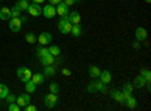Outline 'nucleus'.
I'll list each match as a JSON object with an SVG mask.
<instances>
[{
  "mask_svg": "<svg viewBox=\"0 0 151 111\" xmlns=\"http://www.w3.org/2000/svg\"><path fill=\"white\" fill-rule=\"evenodd\" d=\"M62 74H64L65 77H70V75H71V71L67 69V68H64V69H62Z\"/></svg>",
  "mask_w": 151,
  "mask_h": 111,
  "instance_id": "obj_36",
  "label": "nucleus"
},
{
  "mask_svg": "<svg viewBox=\"0 0 151 111\" xmlns=\"http://www.w3.org/2000/svg\"><path fill=\"white\" fill-rule=\"evenodd\" d=\"M18 11H27L29 8V2H26V0H18V2L14 5Z\"/></svg>",
  "mask_w": 151,
  "mask_h": 111,
  "instance_id": "obj_21",
  "label": "nucleus"
},
{
  "mask_svg": "<svg viewBox=\"0 0 151 111\" xmlns=\"http://www.w3.org/2000/svg\"><path fill=\"white\" fill-rule=\"evenodd\" d=\"M20 110H21V107L17 102H11L9 104V111H20Z\"/></svg>",
  "mask_w": 151,
  "mask_h": 111,
  "instance_id": "obj_32",
  "label": "nucleus"
},
{
  "mask_svg": "<svg viewBox=\"0 0 151 111\" xmlns=\"http://www.w3.org/2000/svg\"><path fill=\"white\" fill-rule=\"evenodd\" d=\"M71 27H73V24L70 23V20H68L67 17H62V18L59 20L58 29H59V32H60L62 35H70V32H71Z\"/></svg>",
  "mask_w": 151,
  "mask_h": 111,
  "instance_id": "obj_2",
  "label": "nucleus"
},
{
  "mask_svg": "<svg viewBox=\"0 0 151 111\" xmlns=\"http://www.w3.org/2000/svg\"><path fill=\"white\" fill-rule=\"evenodd\" d=\"M124 104H125V107L127 108H130V110H133V108H136L137 107V101H136V98H133L132 95L127 98V99L124 101Z\"/></svg>",
  "mask_w": 151,
  "mask_h": 111,
  "instance_id": "obj_17",
  "label": "nucleus"
},
{
  "mask_svg": "<svg viewBox=\"0 0 151 111\" xmlns=\"http://www.w3.org/2000/svg\"><path fill=\"white\" fill-rule=\"evenodd\" d=\"M27 12L32 17H40L41 12H42V8H41V5H38V3H29Z\"/></svg>",
  "mask_w": 151,
  "mask_h": 111,
  "instance_id": "obj_7",
  "label": "nucleus"
},
{
  "mask_svg": "<svg viewBox=\"0 0 151 111\" xmlns=\"http://www.w3.org/2000/svg\"><path fill=\"white\" fill-rule=\"evenodd\" d=\"M134 36H136V41L142 42V41H145V39H147L148 33H147V30H145L144 27H137V29H136V32H134Z\"/></svg>",
  "mask_w": 151,
  "mask_h": 111,
  "instance_id": "obj_12",
  "label": "nucleus"
},
{
  "mask_svg": "<svg viewBox=\"0 0 151 111\" xmlns=\"http://www.w3.org/2000/svg\"><path fill=\"white\" fill-rule=\"evenodd\" d=\"M48 89H50V92H52V93H56V95H58V93H59V84H58V83H52Z\"/></svg>",
  "mask_w": 151,
  "mask_h": 111,
  "instance_id": "obj_31",
  "label": "nucleus"
},
{
  "mask_svg": "<svg viewBox=\"0 0 151 111\" xmlns=\"http://www.w3.org/2000/svg\"><path fill=\"white\" fill-rule=\"evenodd\" d=\"M8 93H9L8 86H5V84L0 83V99H5V98L8 96Z\"/></svg>",
  "mask_w": 151,
  "mask_h": 111,
  "instance_id": "obj_27",
  "label": "nucleus"
},
{
  "mask_svg": "<svg viewBox=\"0 0 151 111\" xmlns=\"http://www.w3.org/2000/svg\"><path fill=\"white\" fill-rule=\"evenodd\" d=\"M20 14H21V11H18L15 6H12V8H11V18H18Z\"/></svg>",
  "mask_w": 151,
  "mask_h": 111,
  "instance_id": "obj_30",
  "label": "nucleus"
},
{
  "mask_svg": "<svg viewBox=\"0 0 151 111\" xmlns=\"http://www.w3.org/2000/svg\"><path fill=\"white\" fill-rule=\"evenodd\" d=\"M68 12H70V9H68V6H67L64 2H60V3L56 5V15L67 17V15H68Z\"/></svg>",
  "mask_w": 151,
  "mask_h": 111,
  "instance_id": "obj_10",
  "label": "nucleus"
},
{
  "mask_svg": "<svg viewBox=\"0 0 151 111\" xmlns=\"http://www.w3.org/2000/svg\"><path fill=\"white\" fill-rule=\"evenodd\" d=\"M21 20L20 18H9V29H11V32H14V33H17V32H20L21 30Z\"/></svg>",
  "mask_w": 151,
  "mask_h": 111,
  "instance_id": "obj_8",
  "label": "nucleus"
},
{
  "mask_svg": "<svg viewBox=\"0 0 151 111\" xmlns=\"http://www.w3.org/2000/svg\"><path fill=\"white\" fill-rule=\"evenodd\" d=\"M134 86H136V87H139V89H142L144 86H147V81L139 75V77H136V80H134Z\"/></svg>",
  "mask_w": 151,
  "mask_h": 111,
  "instance_id": "obj_29",
  "label": "nucleus"
},
{
  "mask_svg": "<svg viewBox=\"0 0 151 111\" xmlns=\"http://www.w3.org/2000/svg\"><path fill=\"white\" fill-rule=\"evenodd\" d=\"M88 72H89V77H92V78H98V75H100V72H101V71H100L97 66H89V71H88Z\"/></svg>",
  "mask_w": 151,
  "mask_h": 111,
  "instance_id": "obj_24",
  "label": "nucleus"
},
{
  "mask_svg": "<svg viewBox=\"0 0 151 111\" xmlns=\"http://www.w3.org/2000/svg\"><path fill=\"white\" fill-rule=\"evenodd\" d=\"M58 95L56 93H52L50 92L48 95H45V98H44V104H45V107L48 108V110H52V108H55V105L58 104Z\"/></svg>",
  "mask_w": 151,
  "mask_h": 111,
  "instance_id": "obj_3",
  "label": "nucleus"
},
{
  "mask_svg": "<svg viewBox=\"0 0 151 111\" xmlns=\"http://www.w3.org/2000/svg\"><path fill=\"white\" fill-rule=\"evenodd\" d=\"M17 75H18L20 81L26 83V81H29V80L32 78V72H30L29 68H18V69H17Z\"/></svg>",
  "mask_w": 151,
  "mask_h": 111,
  "instance_id": "obj_4",
  "label": "nucleus"
},
{
  "mask_svg": "<svg viewBox=\"0 0 151 111\" xmlns=\"http://www.w3.org/2000/svg\"><path fill=\"white\" fill-rule=\"evenodd\" d=\"M86 90L89 92V93H95V92H101V93H106V92H107V84H104V83H101L100 80L94 78V80H92L89 84H88Z\"/></svg>",
  "mask_w": 151,
  "mask_h": 111,
  "instance_id": "obj_1",
  "label": "nucleus"
},
{
  "mask_svg": "<svg viewBox=\"0 0 151 111\" xmlns=\"http://www.w3.org/2000/svg\"><path fill=\"white\" fill-rule=\"evenodd\" d=\"M9 18H11V9L6 8V6H3L2 9H0V20L6 21V20H9Z\"/></svg>",
  "mask_w": 151,
  "mask_h": 111,
  "instance_id": "obj_19",
  "label": "nucleus"
},
{
  "mask_svg": "<svg viewBox=\"0 0 151 111\" xmlns=\"http://www.w3.org/2000/svg\"><path fill=\"white\" fill-rule=\"evenodd\" d=\"M30 80H32L36 86H40V84H42V83L45 81V75H44V74H33Z\"/></svg>",
  "mask_w": 151,
  "mask_h": 111,
  "instance_id": "obj_18",
  "label": "nucleus"
},
{
  "mask_svg": "<svg viewBox=\"0 0 151 111\" xmlns=\"http://www.w3.org/2000/svg\"><path fill=\"white\" fill-rule=\"evenodd\" d=\"M38 41V36L33 33V32H27L26 33V42L27 44H35Z\"/></svg>",
  "mask_w": 151,
  "mask_h": 111,
  "instance_id": "obj_23",
  "label": "nucleus"
},
{
  "mask_svg": "<svg viewBox=\"0 0 151 111\" xmlns=\"http://www.w3.org/2000/svg\"><path fill=\"white\" fill-rule=\"evenodd\" d=\"M139 47H141V42H139V41L133 42V48H139Z\"/></svg>",
  "mask_w": 151,
  "mask_h": 111,
  "instance_id": "obj_39",
  "label": "nucleus"
},
{
  "mask_svg": "<svg viewBox=\"0 0 151 111\" xmlns=\"http://www.w3.org/2000/svg\"><path fill=\"white\" fill-rule=\"evenodd\" d=\"M62 2H64L67 6H71V5H74V3H76L74 0H62Z\"/></svg>",
  "mask_w": 151,
  "mask_h": 111,
  "instance_id": "obj_37",
  "label": "nucleus"
},
{
  "mask_svg": "<svg viewBox=\"0 0 151 111\" xmlns=\"http://www.w3.org/2000/svg\"><path fill=\"white\" fill-rule=\"evenodd\" d=\"M26 2H30V0H26Z\"/></svg>",
  "mask_w": 151,
  "mask_h": 111,
  "instance_id": "obj_42",
  "label": "nucleus"
},
{
  "mask_svg": "<svg viewBox=\"0 0 151 111\" xmlns=\"http://www.w3.org/2000/svg\"><path fill=\"white\" fill-rule=\"evenodd\" d=\"M110 96L115 99L118 104H124V96H122V92L121 90H118V89H113L112 92H110Z\"/></svg>",
  "mask_w": 151,
  "mask_h": 111,
  "instance_id": "obj_16",
  "label": "nucleus"
},
{
  "mask_svg": "<svg viewBox=\"0 0 151 111\" xmlns=\"http://www.w3.org/2000/svg\"><path fill=\"white\" fill-rule=\"evenodd\" d=\"M48 53L52 54V56H55V57H58L60 54V48L58 45H50L48 47Z\"/></svg>",
  "mask_w": 151,
  "mask_h": 111,
  "instance_id": "obj_28",
  "label": "nucleus"
},
{
  "mask_svg": "<svg viewBox=\"0 0 151 111\" xmlns=\"http://www.w3.org/2000/svg\"><path fill=\"white\" fill-rule=\"evenodd\" d=\"M44 75H45V78H52V77H55L56 75V68H55V65H47V66H44Z\"/></svg>",
  "mask_w": 151,
  "mask_h": 111,
  "instance_id": "obj_14",
  "label": "nucleus"
},
{
  "mask_svg": "<svg viewBox=\"0 0 151 111\" xmlns=\"http://www.w3.org/2000/svg\"><path fill=\"white\" fill-rule=\"evenodd\" d=\"M45 54H48V48H45V45H41V47L36 48V56L40 57V59L42 56H45Z\"/></svg>",
  "mask_w": 151,
  "mask_h": 111,
  "instance_id": "obj_26",
  "label": "nucleus"
},
{
  "mask_svg": "<svg viewBox=\"0 0 151 111\" xmlns=\"http://www.w3.org/2000/svg\"><path fill=\"white\" fill-rule=\"evenodd\" d=\"M24 110H26V111H35V110H36V107H35V105H32V104H27L26 107H24Z\"/></svg>",
  "mask_w": 151,
  "mask_h": 111,
  "instance_id": "obj_35",
  "label": "nucleus"
},
{
  "mask_svg": "<svg viewBox=\"0 0 151 111\" xmlns=\"http://www.w3.org/2000/svg\"><path fill=\"white\" fill-rule=\"evenodd\" d=\"M67 18L70 20V23H71V24H80V21H82V17H80V14H79V12H76V11H73V12H68Z\"/></svg>",
  "mask_w": 151,
  "mask_h": 111,
  "instance_id": "obj_11",
  "label": "nucleus"
},
{
  "mask_svg": "<svg viewBox=\"0 0 151 111\" xmlns=\"http://www.w3.org/2000/svg\"><path fill=\"white\" fill-rule=\"evenodd\" d=\"M41 14L45 17V18H55L56 17V6L55 5H45L44 8H42V12Z\"/></svg>",
  "mask_w": 151,
  "mask_h": 111,
  "instance_id": "obj_5",
  "label": "nucleus"
},
{
  "mask_svg": "<svg viewBox=\"0 0 151 111\" xmlns=\"http://www.w3.org/2000/svg\"><path fill=\"white\" fill-rule=\"evenodd\" d=\"M74 38H79V36L82 35V27H80V24H73V27H71V32H70Z\"/></svg>",
  "mask_w": 151,
  "mask_h": 111,
  "instance_id": "obj_20",
  "label": "nucleus"
},
{
  "mask_svg": "<svg viewBox=\"0 0 151 111\" xmlns=\"http://www.w3.org/2000/svg\"><path fill=\"white\" fill-rule=\"evenodd\" d=\"M122 92H125V93H132V92H133V86H132V84H124Z\"/></svg>",
  "mask_w": 151,
  "mask_h": 111,
  "instance_id": "obj_34",
  "label": "nucleus"
},
{
  "mask_svg": "<svg viewBox=\"0 0 151 111\" xmlns=\"http://www.w3.org/2000/svg\"><path fill=\"white\" fill-rule=\"evenodd\" d=\"M98 80L101 83H104V84H109L112 81V74L109 71H101V72H100V75H98Z\"/></svg>",
  "mask_w": 151,
  "mask_h": 111,
  "instance_id": "obj_13",
  "label": "nucleus"
},
{
  "mask_svg": "<svg viewBox=\"0 0 151 111\" xmlns=\"http://www.w3.org/2000/svg\"><path fill=\"white\" fill-rule=\"evenodd\" d=\"M48 2L52 3V5H55V6H56L58 3H60V2H62V0H48Z\"/></svg>",
  "mask_w": 151,
  "mask_h": 111,
  "instance_id": "obj_38",
  "label": "nucleus"
},
{
  "mask_svg": "<svg viewBox=\"0 0 151 111\" xmlns=\"http://www.w3.org/2000/svg\"><path fill=\"white\" fill-rule=\"evenodd\" d=\"M55 59H56L55 56H52V54L48 53V54L42 56L40 60H41V65L42 66H47V65H55Z\"/></svg>",
  "mask_w": 151,
  "mask_h": 111,
  "instance_id": "obj_15",
  "label": "nucleus"
},
{
  "mask_svg": "<svg viewBox=\"0 0 151 111\" xmlns=\"http://www.w3.org/2000/svg\"><path fill=\"white\" fill-rule=\"evenodd\" d=\"M74 2H76V3H79V2H82V0H74Z\"/></svg>",
  "mask_w": 151,
  "mask_h": 111,
  "instance_id": "obj_41",
  "label": "nucleus"
},
{
  "mask_svg": "<svg viewBox=\"0 0 151 111\" xmlns=\"http://www.w3.org/2000/svg\"><path fill=\"white\" fill-rule=\"evenodd\" d=\"M5 99L8 101V104H11V102H15V99H17V96H15V95H12V93H8V96L5 98Z\"/></svg>",
  "mask_w": 151,
  "mask_h": 111,
  "instance_id": "obj_33",
  "label": "nucleus"
},
{
  "mask_svg": "<svg viewBox=\"0 0 151 111\" xmlns=\"http://www.w3.org/2000/svg\"><path fill=\"white\" fill-rule=\"evenodd\" d=\"M15 102H17L21 108H24L27 104H30V95H29V93H23V95H20L17 99H15Z\"/></svg>",
  "mask_w": 151,
  "mask_h": 111,
  "instance_id": "obj_9",
  "label": "nucleus"
},
{
  "mask_svg": "<svg viewBox=\"0 0 151 111\" xmlns=\"http://www.w3.org/2000/svg\"><path fill=\"white\" fill-rule=\"evenodd\" d=\"M32 2H33V3H38V5H41V3L45 2V0H32Z\"/></svg>",
  "mask_w": 151,
  "mask_h": 111,
  "instance_id": "obj_40",
  "label": "nucleus"
},
{
  "mask_svg": "<svg viewBox=\"0 0 151 111\" xmlns=\"http://www.w3.org/2000/svg\"><path fill=\"white\" fill-rule=\"evenodd\" d=\"M141 77L147 81V87H150V80H151V72H150V69H142V71H141Z\"/></svg>",
  "mask_w": 151,
  "mask_h": 111,
  "instance_id": "obj_22",
  "label": "nucleus"
},
{
  "mask_svg": "<svg viewBox=\"0 0 151 111\" xmlns=\"http://www.w3.org/2000/svg\"><path fill=\"white\" fill-rule=\"evenodd\" d=\"M24 84H26V92H27V93H33V92L36 90V84H35V83H33L32 80L26 81Z\"/></svg>",
  "mask_w": 151,
  "mask_h": 111,
  "instance_id": "obj_25",
  "label": "nucleus"
},
{
  "mask_svg": "<svg viewBox=\"0 0 151 111\" xmlns=\"http://www.w3.org/2000/svg\"><path fill=\"white\" fill-rule=\"evenodd\" d=\"M52 39H53L52 33L42 32V33H40V36H38V41L36 42H40V45H48L50 42H52Z\"/></svg>",
  "mask_w": 151,
  "mask_h": 111,
  "instance_id": "obj_6",
  "label": "nucleus"
}]
</instances>
